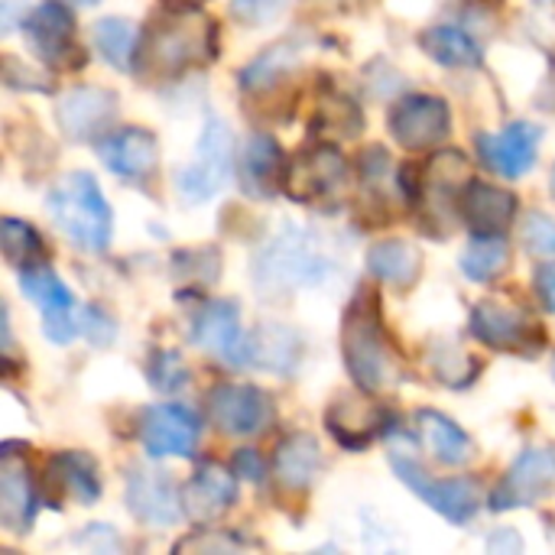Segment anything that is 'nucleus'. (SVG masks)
Returning a JSON list of instances; mask_svg holds the SVG:
<instances>
[{
	"mask_svg": "<svg viewBox=\"0 0 555 555\" xmlns=\"http://www.w3.org/2000/svg\"><path fill=\"white\" fill-rule=\"evenodd\" d=\"M218 55V23L198 3H166L140 33L133 72L140 78H179L211 65Z\"/></svg>",
	"mask_w": 555,
	"mask_h": 555,
	"instance_id": "1",
	"label": "nucleus"
},
{
	"mask_svg": "<svg viewBox=\"0 0 555 555\" xmlns=\"http://www.w3.org/2000/svg\"><path fill=\"white\" fill-rule=\"evenodd\" d=\"M338 273V254L322 231L283 224L254 257V283L267 296L312 289Z\"/></svg>",
	"mask_w": 555,
	"mask_h": 555,
	"instance_id": "2",
	"label": "nucleus"
},
{
	"mask_svg": "<svg viewBox=\"0 0 555 555\" xmlns=\"http://www.w3.org/2000/svg\"><path fill=\"white\" fill-rule=\"evenodd\" d=\"M341 358L361 393H387L400 380V358L380 319L374 289H358L341 319Z\"/></svg>",
	"mask_w": 555,
	"mask_h": 555,
	"instance_id": "3",
	"label": "nucleus"
},
{
	"mask_svg": "<svg viewBox=\"0 0 555 555\" xmlns=\"http://www.w3.org/2000/svg\"><path fill=\"white\" fill-rule=\"evenodd\" d=\"M472 182V166L462 150H442L429 163L400 169V192L433 237H449L462 218V195Z\"/></svg>",
	"mask_w": 555,
	"mask_h": 555,
	"instance_id": "4",
	"label": "nucleus"
},
{
	"mask_svg": "<svg viewBox=\"0 0 555 555\" xmlns=\"http://www.w3.org/2000/svg\"><path fill=\"white\" fill-rule=\"evenodd\" d=\"M46 208L55 228L78 247V250H104L114 231V211L91 172H68L62 176L46 198Z\"/></svg>",
	"mask_w": 555,
	"mask_h": 555,
	"instance_id": "5",
	"label": "nucleus"
},
{
	"mask_svg": "<svg viewBox=\"0 0 555 555\" xmlns=\"http://www.w3.org/2000/svg\"><path fill=\"white\" fill-rule=\"evenodd\" d=\"M472 335L494 348V351H511V354H537L546 348V332L537 322V315L511 299L491 296L481 299L472 309V322H468Z\"/></svg>",
	"mask_w": 555,
	"mask_h": 555,
	"instance_id": "6",
	"label": "nucleus"
},
{
	"mask_svg": "<svg viewBox=\"0 0 555 555\" xmlns=\"http://www.w3.org/2000/svg\"><path fill=\"white\" fill-rule=\"evenodd\" d=\"M234 166V143L231 130L221 117H208L195 146V156L189 166L176 172V189L185 205H202L221 192V185L231 179Z\"/></svg>",
	"mask_w": 555,
	"mask_h": 555,
	"instance_id": "7",
	"label": "nucleus"
},
{
	"mask_svg": "<svg viewBox=\"0 0 555 555\" xmlns=\"http://www.w3.org/2000/svg\"><path fill=\"white\" fill-rule=\"evenodd\" d=\"M348 189V163L328 140L302 146L293 159H286L283 192L302 205H322L338 198Z\"/></svg>",
	"mask_w": 555,
	"mask_h": 555,
	"instance_id": "8",
	"label": "nucleus"
},
{
	"mask_svg": "<svg viewBox=\"0 0 555 555\" xmlns=\"http://www.w3.org/2000/svg\"><path fill=\"white\" fill-rule=\"evenodd\" d=\"M205 413L208 423L224 433V436H237V439H250L260 436L273 426V400L267 390L254 387V384H215L205 397Z\"/></svg>",
	"mask_w": 555,
	"mask_h": 555,
	"instance_id": "9",
	"label": "nucleus"
},
{
	"mask_svg": "<svg viewBox=\"0 0 555 555\" xmlns=\"http://www.w3.org/2000/svg\"><path fill=\"white\" fill-rule=\"evenodd\" d=\"M390 465H393L397 478H400L423 504H429L436 514H442L449 524H455V527L472 524L475 514L481 511V491H478L475 481H468V478H449V481L433 478L416 459H406V455H400V452L390 455Z\"/></svg>",
	"mask_w": 555,
	"mask_h": 555,
	"instance_id": "10",
	"label": "nucleus"
},
{
	"mask_svg": "<svg viewBox=\"0 0 555 555\" xmlns=\"http://www.w3.org/2000/svg\"><path fill=\"white\" fill-rule=\"evenodd\" d=\"M553 491L555 446H530L514 459V465L507 468V475L494 488L488 507L494 514H507V511H517V507H533L543 498H550Z\"/></svg>",
	"mask_w": 555,
	"mask_h": 555,
	"instance_id": "11",
	"label": "nucleus"
},
{
	"mask_svg": "<svg viewBox=\"0 0 555 555\" xmlns=\"http://www.w3.org/2000/svg\"><path fill=\"white\" fill-rule=\"evenodd\" d=\"M29 49L55 68H81L85 49L75 39V13L62 0H46L23 16Z\"/></svg>",
	"mask_w": 555,
	"mask_h": 555,
	"instance_id": "12",
	"label": "nucleus"
},
{
	"mask_svg": "<svg viewBox=\"0 0 555 555\" xmlns=\"http://www.w3.org/2000/svg\"><path fill=\"white\" fill-rule=\"evenodd\" d=\"M387 130L403 150L423 153V150H433L442 140H449L452 111L442 98L416 91L393 104V111L387 117Z\"/></svg>",
	"mask_w": 555,
	"mask_h": 555,
	"instance_id": "13",
	"label": "nucleus"
},
{
	"mask_svg": "<svg viewBox=\"0 0 555 555\" xmlns=\"http://www.w3.org/2000/svg\"><path fill=\"white\" fill-rule=\"evenodd\" d=\"M20 289L33 299V306H39L42 332H46L49 341L68 345L75 335H81V309H75L72 289L59 280V273L49 263L23 270L20 273Z\"/></svg>",
	"mask_w": 555,
	"mask_h": 555,
	"instance_id": "14",
	"label": "nucleus"
},
{
	"mask_svg": "<svg viewBox=\"0 0 555 555\" xmlns=\"http://www.w3.org/2000/svg\"><path fill=\"white\" fill-rule=\"evenodd\" d=\"M137 433L150 459H192L202 439V420L182 403H156L143 410Z\"/></svg>",
	"mask_w": 555,
	"mask_h": 555,
	"instance_id": "15",
	"label": "nucleus"
},
{
	"mask_svg": "<svg viewBox=\"0 0 555 555\" xmlns=\"http://www.w3.org/2000/svg\"><path fill=\"white\" fill-rule=\"evenodd\" d=\"M127 511L143 527H172L185 514L172 475L156 465H137L127 475Z\"/></svg>",
	"mask_w": 555,
	"mask_h": 555,
	"instance_id": "16",
	"label": "nucleus"
},
{
	"mask_svg": "<svg viewBox=\"0 0 555 555\" xmlns=\"http://www.w3.org/2000/svg\"><path fill=\"white\" fill-rule=\"evenodd\" d=\"M192 345L231 367H247V335L241 328V306L234 299H208L192 322Z\"/></svg>",
	"mask_w": 555,
	"mask_h": 555,
	"instance_id": "17",
	"label": "nucleus"
},
{
	"mask_svg": "<svg viewBox=\"0 0 555 555\" xmlns=\"http://www.w3.org/2000/svg\"><path fill=\"white\" fill-rule=\"evenodd\" d=\"M540 140H543L540 124L514 120L501 133H481L478 137V156L491 172H498L504 179H520L537 166Z\"/></svg>",
	"mask_w": 555,
	"mask_h": 555,
	"instance_id": "18",
	"label": "nucleus"
},
{
	"mask_svg": "<svg viewBox=\"0 0 555 555\" xmlns=\"http://www.w3.org/2000/svg\"><path fill=\"white\" fill-rule=\"evenodd\" d=\"M117 117V94L107 88H94V85H78L68 94H62L59 107H55V120L59 130L75 140V143H88L107 133V127Z\"/></svg>",
	"mask_w": 555,
	"mask_h": 555,
	"instance_id": "19",
	"label": "nucleus"
},
{
	"mask_svg": "<svg viewBox=\"0 0 555 555\" xmlns=\"http://www.w3.org/2000/svg\"><path fill=\"white\" fill-rule=\"evenodd\" d=\"M94 150L101 163L127 182H143L159 166V140L146 127L107 130L104 137L94 140Z\"/></svg>",
	"mask_w": 555,
	"mask_h": 555,
	"instance_id": "20",
	"label": "nucleus"
},
{
	"mask_svg": "<svg viewBox=\"0 0 555 555\" xmlns=\"http://www.w3.org/2000/svg\"><path fill=\"white\" fill-rule=\"evenodd\" d=\"M390 413L371 400L361 397H338L328 413H325V426L332 433V439L348 449V452H364L384 429H387Z\"/></svg>",
	"mask_w": 555,
	"mask_h": 555,
	"instance_id": "21",
	"label": "nucleus"
},
{
	"mask_svg": "<svg viewBox=\"0 0 555 555\" xmlns=\"http://www.w3.org/2000/svg\"><path fill=\"white\" fill-rule=\"evenodd\" d=\"M234 501H237V475L215 462L198 465L195 475L182 488L185 517H192L195 524L218 520L221 514H228L234 507Z\"/></svg>",
	"mask_w": 555,
	"mask_h": 555,
	"instance_id": "22",
	"label": "nucleus"
},
{
	"mask_svg": "<svg viewBox=\"0 0 555 555\" xmlns=\"http://www.w3.org/2000/svg\"><path fill=\"white\" fill-rule=\"evenodd\" d=\"M517 208L520 202L514 192L481 179H472L462 195V221L472 234H504L514 224Z\"/></svg>",
	"mask_w": 555,
	"mask_h": 555,
	"instance_id": "23",
	"label": "nucleus"
},
{
	"mask_svg": "<svg viewBox=\"0 0 555 555\" xmlns=\"http://www.w3.org/2000/svg\"><path fill=\"white\" fill-rule=\"evenodd\" d=\"M283 176H286V156L273 137H250L244 146L241 166H237V182L247 198H273L283 192Z\"/></svg>",
	"mask_w": 555,
	"mask_h": 555,
	"instance_id": "24",
	"label": "nucleus"
},
{
	"mask_svg": "<svg viewBox=\"0 0 555 555\" xmlns=\"http://www.w3.org/2000/svg\"><path fill=\"white\" fill-rule=\"evenodd\" d=\"M36 517V491L29 481L26 465L16 459L13 446H3V465H0V524L10 533H29Z\"/></svg>",
	"mask_w": 555,
	"mask_h": 555,
	"instance_id": "25",
	"label": "nucleus"
},
{
	"mask_svg": "<svg viewBox=\"0 0 555 555\" xmlns=\"http://www.w3.org/2000/svg\"><path fill=\"white\" fill-rule=\"evenodd\" d=\"M322 468H325L322 449L309 433H293L276 446L273 478L283 491H293V494L309 491L315 485V478L322 475Z\"/></svg>",
	"mask_w": 555,
	"mask_h": 555,
	"instance_id": "26",
	"label": "nucleus"
},
{
	"mask_svg": "<svg viewBox=\"0 0 555 555\" xmlns=\"http://www.w3.org/2000/svg\"><path fill=\"white\" fill-rule=\"evenodd\" d=\"M413 423H416L420 442L433 452L436 462L459 468L475 455V442L468 439V433L455 426L449 416H442L439 410H420Z\"/></svg>",
	"mask_w": 555,
	"mask_h": 555,
	"instance_id": "27",
	"label": "nucleus"
},
{
	"mask_svg": "<svg viewBox=\"0 0 555 555\" xmlns=\"http://www.w3.org/2000/svg\"><path fill=\"white\" fill-rule=\"evenodd\" d=\"M367 270L374 280L393 286V289H410L420 280L423 270V254L416 244L393 237V241H380L367 250Z\"/></svg>",
	"mask_w": 555,
	"mask_h": 555,
	"instance_id": "28",
	"label": "nucleus"
},
{
	"mask_svg": "<svg viewBox=\"0 0 555 555\" xmlns=\"http://www.w3.org/2000/svg\"><path fill=\"white\" fill-rule=\"evenodd\" d=\"M299 354H302V341L293 328L263 325L254 335H247V364L263 367L270 374H289Z\"/></svg>",
	"mask_w": 555,
	"mask_h": 555,
	"instance_id": "29",
	"label": "nucleus"
},
{
	"mask_svg": "<svg viewBox=\"0 0 555 555\" xmlns=\"http://www.w3.org/2000/svg\"><path fill=\"white\" fill-rule=\"evenodd\" d=\"M49 485L85 507L101 498L98 465L85 452H59L55 459H49Z\"/></svg>",
	"mask_w": 555,
	"mask_h": 555,
	"instance_id": "30",
	"label": "nucleus"
},
{
	"mask_svg": "<svg viewBox=\"0 0 555 555\" xmlns=\"http://www.w3.org/2000/svg\"><path fill=\"white\" fill-rule=\"evenodd\" d=\"M296 62H299V42H296V39L276 42V46L263 49V52L237 75L241 91H244V94H263V98L273 94V91L283 85V78H289V72L296 68Z\"/></svg>",
	"mask_w": 555,
	"mask_h": 555,
	"instance_id": "31",
	"label": "nucleus"
},
{
	"mask_svg": "<svg viewBox=\"0 0 555 555\" xmlns=\"http://www.w3.org/2000/svg\"><path fill=\"white\" fill-rule=\"evenodd\" d=\"M420 49L442 68H481L485 52L472 33L459 26H433L420 36Z\"/></svg>",
	"mask_w": 555,
	"mask_h": 555,
	"instance_id": "32",
	"label": "nucleus"
},
{
	"mask_svg": "<svg viewBox=\"0 0 555 555\" xmlns=\"http://www.w3.org/2000/svg\"><path fill=\"white\" fill-rule=\"evenodd\" d=\"M91 39L104 62L117 72H130L140 49V29L124 16H104L91 26Z\"/></svg>",
	"mask_w": 555,
	"mask_h": 555,
	"instance_id": "33",
	"label": "nucleus"
},
{
	"mask_svg": "<svg viewBox=\"0 0 555 555\" xmlns=\"http://www.w3.org/2000/svg\"><path fill=\"white\" fill-rule=\"evenodd\" d=\"M511 267V244L504 234H472V244L462 254V273L472 283H491Z\"/></svg>",
	"mask_w": 555,
	"mask_h": 555,
	"instance_id": "34",
	"label": "nucleus"
},
{
	"mask_svg": "<svg viewBox=\"0 0 555 555\" xmlns=\"http://www.w3.org/2000/svg\"><path fill=\"white\" fill-rule=\"evenodd\" d=\"M0 247H3V260L20 273L29 270V267L49 263V250H46L42 234L33 224L20 221V218H3L0 221Z\"/></svg>",
	"mask_w": 555,
	"mask_h": 555,
	"instance_id": "35",
	"label": "nucleus"
},
{
	"mask_svg": "<svg viewBox=\"0 0 555 555\" xmlns=\"http://www.w3.org/2000/svg\"><path fill=\"white\" fill-rule=\"evenodd\" d=\"M315 130L325 140H338V137L351 140L364 130V117H361L358 104H351L345 94H325L315 111Z\"/></svg>",
	"mask_w": 555,
	"mask_h": 555,
	"instance_id": "36",
	"label": "nucleus"
},
{
	"mask_svg": "<svg viewBox=\"0 0 555 555\" xmlns=\"http://www.w3.org/2000/svg\"><path fill=\"white\" fill-rule=\"evenodd\" d=\"M429 364H433V374L439 384L452 387V390H462L468 384H475V377L481 374V361L472 358L468 351L455 348V345H439L429 351Z\"/></svg>",
	"mask_w": 555,
	"mask_h": 555,
	"instance_id": "37",
	"label": "nucleus"
},
{
	"mask_svg": "<svg viewBox=\"0 0 555 555\" xmlns=\"http://www.w3.org/2000/svg\"><path fill=\"white\" fill-rule=\"evenodd\" d=\"M150 384L159 390V393H176L179 387L189 384V371L182 364V358L176 351H156L150 354Z\"/></svg>",
	"mask_w": 555,
	"mask_h": 555,
	"instance_id": "38",
	"label": "nucleus"
},
{
	"mask_svg": "<svg viewBox=\"0 0 555 555\" xmlns=\"http://www.w3.org/2000/svg\"><path fill=\"white\" fill-rule=\"evenodd\" d=\"M520 241L537 257H555V218L543 211H530L520 224Z\"/></svg>",
	"mask_w": 555,
	"mask_h": 555,
	"instance_id": "39",
	"label": "nucleus"
},
{
	"mask_svg": "<svg viewBox=\"0 0 555 555\" xmlns=\"http://www.w3.org/2000/svg\"><path fill=\"white\" fill-rule=\"evenodd\" d=\"M3 85L13 91H52V78L46 72H33L13 55L3 59Z\"/></svg>",
	"mask_w": 555,
	"mask_h": 555,
	"instance_id": "40",
	"label": "nucleus"
},
{
	"mask_svg": "<svg viewBox=\"0 0 555 555\" xmlns=\"http://www.w3.org/2000/svg\"><path fill=\"white\" fill-rule=\"evenodd\" d=\"M286 0H231V16L244 26H267L280 16Z\"/></svg>",
	"mask_w": 555,
	"mask_h": 555,
	"instance_id": "41",
	"label": "nucleus"
},
{
	"mask_svg": "<svg viewBox=\"0 0 555 555\" xmlns=\"http://www.w3.org/2000/svg\"><path fill=\"white\" fill-rule=\"evenodd\" d=\"M241 546H244V540H237V537H221V533H205V530H198L195 537L182 540V543L176 546V553H192V550H202V553H234V550H241Z\"/></svg>",
	"mask_w": 555,
	"mask_h": 555,
	"instance_id": "42",
	"label": "nucleus"
},
{
	"mask_svg": "<svg viewBox=\"0 0 555 555\" xmlns=\"http://www.w3.org/2000/svg\"><path fill=\"white\" fill-rule=\"evenodd\" d=\"M114 322L101 312V309H94V306H85L81 309V335L91 341V345H107V341H114Z\"/></svg>",
	"mask_w": 555,
	"mask_h": 555,
	"instance_id": "43",
	"label": "nucleus"
},
{
	"mask_svg": "<svg viewBox=\"0 0 555 555\" xmlns=\"http://www.w3.org/2000/svg\"><path fill=\"white\" fill-rule=\"evenodd\" d=\"M231 472H234L237 478H244V481L260 485V481H263V459H260V452H257V449H241V452H234Z\"/></svg>",
	"mask_w": 555,
	"mask_h": 555,
	"instance_id": "44",
	"label": "nucleus"
},
{
	"mask_svg": "<svg viewBox=\"0 0 555 555\" xmlns=\"http://www.w3.org/2000/svg\"><path fill=\"white\" fill-rule=\"evenodd\" d=\"M533 286H537V296H540L543 309L555 315V263H543V267L537 270Z\"/></svg>",
	"mask_w": 555,
	"mask_h": 555,
	"instance_id": "45",
	"label": "nucleus"
},
{
	"mask_svg": "<svg viewBox=\"0 0 555 555\" xmlns=\"http://www.w3.org/2000/svg\"><path fill=\"white\" fill-rule=\"evenodd\" d=\"M16 3H23V0H3V29H7V33H10L13 23H16Z\"/></svg>",
	"mask_w": 555,
	"mask_h": 555,
	"instance_id": "46",
	"label": "nucleus"
},
{
	"mask_svg": "<svg viewBox=\"0 0 555 555\" xmlns=\"http://www.w3.org/2000/svg\"><path fill=\"white\" fill-rule=\"evenodd\" d=\"M540 104H546V107H553L555 111V78L543 88V94H540Z\"/></svg>",
	"mask_w": 555,
	"mask_h": 555,
	"instance_id": "47",
	"label": "nucleus"
},
{
	"mask_svg": "<svg viewBox=\"0 0 555 555\" xmlns=\"http://www.w3.org/2000/svg\"><path fill=\"white\" fill-rule=\"evenodd\" d=\"M465 3H472V7H481V10H491V7H498L501 0H465Z\"/></svg>",
	"mask_w": 555,
	"mask_h": 555,
	"instance_id": "48",
	"label": "nucleus"
},
{
	"mask_svg": "<svg viewBox=\"0 0 555 555\" xmlns=\"http://www.w3.org/2000/svg\"><path fill=\"white\" fill-rule=\"evenodd\" d=\"M68 3H75V7H98L101 0H68Z\"/></svg>",
	"mask_w": 555,
	"mask_h": 555,
	"instance_id": "49",
	"label": "nucleus"
},
{
	"mask_svg": "<svg viewBox=\"0 0 555 555\" xmlns=\"http://www.w3.org/2000/svg\"><path fill=\"white\" fill-rule=\"evenodd\" d=\"M166 3H202V0H166Z\"/></svg>",
	"mask_w": 555,
	"mask_h": 555,
	"instance_id": "50",
	"label": "nucleus"
},
{
	"mask_svg": "<svg viewBox=\"0 0 555 555\" xmlns=\"http://www.w3.org/2000/svg\"><path fill=\"white\" fill-rule=\"evenodd\" d=\"M550 189H553V195H555V169H553V179H550Z\"/></svg>",
	"mask_w": 555,
	"mask_h": 555,
	"instance_id": "51",
	"label": "nucleus"
},
{
	"mask_svg": "<svg viewBox=\"0 0 555 555\" xmlns=\"http://www.w3.org/2000/svg\"><path fill=\"white\" fill-rule=\"evenodd\" d=\"M540 3H555V0H540Z\"/></svg>",
	"mask_w": 555,
	"mask_h": 555,
	"instance_id": "52",
	"label": "nucleus"
},
{
	"mask_svg": "<svg viewBox=\"0 0 555 555\" xmlns=\"http://www.w3.org/2000/svg\"><path fill=\"white\" fill-rule=\"evenodd\" d=\"M553 377H555V361H553Z\"/></svg>",
	"mask_w": 555,
	"mask_h": 555,
	"instance_id": "53",
	"label": "nucleus"
}]
</instances>
